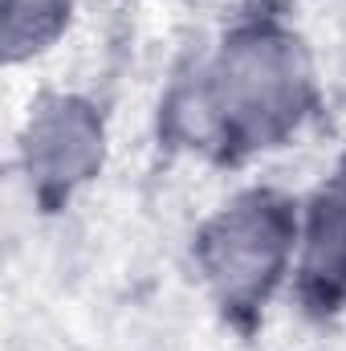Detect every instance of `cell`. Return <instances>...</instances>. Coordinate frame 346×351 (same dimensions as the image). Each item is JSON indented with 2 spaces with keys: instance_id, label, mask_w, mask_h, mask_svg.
Segmentation results:
<instances>
[{
  "instance_id": "cell-4",
  "label": "cell",
  "mask_w": 346,
  "mask_h": 351,
  "mask_svg": "<svg viewBox=\"0 0 346 351\" xmlns=\"http://www.w3.org/2000/svg\"><path fill=\"white\" fill-rule=\"evenodd\" d=\"M293 290L306 315L334 319L346 311V164L302 204Z\"/></svg>"
},
{
  "instance_id": "cell-3",
  "label": "cell",
  "mask_w": 346,
  "mask_h": 351,
  "mask_svg": "<svg viewBox=\"0 0 346 351\" xmlns=\"http://www.w3.org/2000/svg\"><path fill=\"white\" fill-rule=\"evenodd\" d=\"M106 123L82 94H41L21 131V172L29 196L53 213L102 172Z\"/></svg>"
},
{
  "instance_id": "cell-2",
  "label": "cell",
  "mask_w": 346,
  "mask_h": 351,
  "mask_svg": "<svg viewBox=\"0 0 346 351\" xmlns=\"http://www.w3.org/2000/svg\"><path fill=\"white\" fill-rule=\"evenodd\" d=\"M302 237V204L277 188H245L220 204L191 241L196 269L237 327H253L281 282L293 274Z\"/></svg>"
},
{
  "instance_id": "cell-5",
  "label": "cell",
  "mask_w": 346,
  "mask_h": 351,
  "mask_svg": "<svg viewBox=\"0 0 346 351\" xmlns=\"http://www.w3.org/2000/svg\"><path fill=\"white\" fill-rule=\"evenodd\" d=\"M74 16V0H4V62H29L45 53Z\"/></svg>"
},
{
  "instance_id": "cell-1",
  "label": "cell",
  "mask_w": 346,
  "mask_h": 351,
  "mask_svg": "<svg viewBox=\"0 0 346 351\" xmlns=\"http://www.w3.org/2000/svg\"><path fill=\"white\" fill-rule=\"evenodd\" d=\"M318 106L314 62L281 12L237 21L163 98L159 131L220 164L289 143Z\"/></svg>"
}]
</instances>
